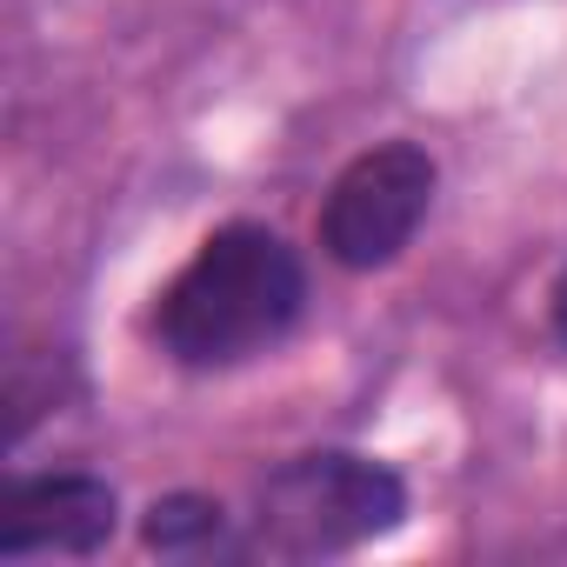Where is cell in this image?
I'll return each mask as SVG.
<instances>
[{
  "label": "cell",
  "instance_id": "obj_1",
  "mask_svg": "<svg viewBox=\"0 0 567 567\" xmlns=\"http://www.w3.org/2000/svg\"><path fill=\"white\" fill-rule=\"evenodd\" d=\"M308 280L295 247L267 227H220L161 295V341L187 368H234L295 328Z\"/></svg>",
  "mask_w": 567,
  "mask_h": 567
},
{
  "label": "cell",
  "instance_id": "obj_3",
  "mask_svg": "<svg viewBox=\"0 0 567 567\" xmlns=\"http://www.w3.org/2000/svg\"><path fill=\"white\" fill-rule=\"evenodd\" d=\"M427 200H434V161L421 147H408V141L368 147L328 187V207H321L328 260H341L354 274L388 267L414 240V227L427 220Z\"/></svg>",
  "mask_w": 567,
  "mask_h": 567
},
{
  "label": "cell",
  "instance_id": "obj_2",
  "mask_svg": "<svg viewBox=\"0 0 567 567\" xmlns=\"http://www.w3.org/2000/svg\"><path fill=\"white\" fill-rule=\"evenodd\" d=\"M408 494L381 461L361 454H301L280 474H267L260 487V547L288 554V560H315V554H341L361 547L374 534H388L401 520Z\"/></svg>",
  "mask_w": 567,
  "mask_h": 567
},
{
  "label": "cell",
  "instance_id": "obj_4",
  "mask_svg": "<svg viewBox=\"0 0 567 567\" xmlns=\"http://www.w3.org/2000/svg\"><path fill=\"white\" fill-rule=\"evenodd\" d=\"M114 534V487L94 474H34L0 501V554H94Z\"/></svg>",
  "mask_w": 567,
  "mask_h": 567
},
{
  "label": "cell",
  "instance_id": "obj_5",
  "mask_svg": "<svg viewBox=\"0 0 567 567\" xmlns=\"http://www.w3.org/2000/svg\"><path fill=\"white\" fill-rule=\"evenodd\" d=\"M214 527H220V507H207V501H154L147 540L154 547H181L187 534H214Z\"/></svg>",
  "mask_w": 567,
  "mask_h": 567
},
{
  "label": "cell",
  "instance_id": "obj_6",
  "mask_svg": "<svg viewBox=\"0 0 567 567\" xmlns=\"http://www.w3.org/2000/svg\"><path fill=\"white\" fill-rule=\"evenodd\" d=\"M554 334L567 341V280H560V288H554Z\"/></svg>",
  "mask_w": 567,
  "mask_h": 567
}]
</instances>
